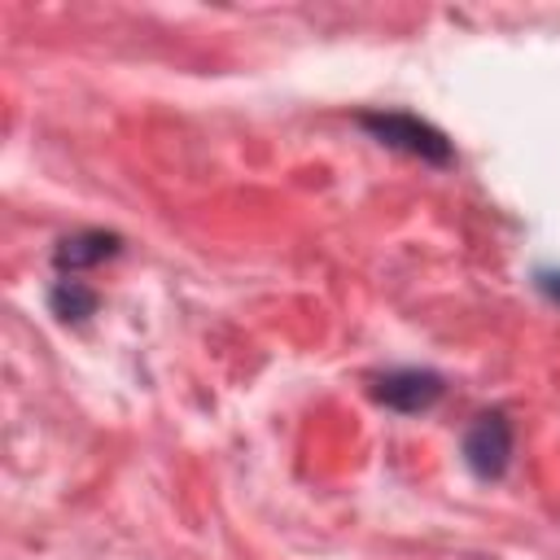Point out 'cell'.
I'll return each mask as SVG.
<instances>
[{"label": "cell", "instance_id": "6da1fadb", "mask_svg": "<svg viewBox=\"0 0 560 560\" xmlns=\"http://www.w3.org/2000/svg\"><path fill=\"white\" fill-rule=\"evenodd\" d=\"M354 122L368 131V140H376L389 153L416 158L424 166H451L455 162L451 136L442 127H433L429 118L411 114V109H363Z\"/></svg>", "mask_w": 560, "mask_h": 560}, {"label": "cell", "instance_id": "7a4b0ae2", "mask_svg": "<svg viewBox=\"0 0 560 560\" xmlns=\"http://www.w3.org/2000/svg\"><path fill=\"white\" fill-rule=\"evenodd\" d=\"M459 455H464V464L477 481H499L512 468V455H516V429H512L508 411L503 407L477 411L464 429Z\"/></svg>", "mask_w": 560, "mask_h": 560}, {"label": "cell", "instance_id": "3957f363", "mask_svg": "<svg viewBox=\"0 0 560 560\" xmlns=\"http://www.w3.org/2000/svg\"><path fill=\"white\" fill-rule=\"evenodd\" d=\"M372 398L394 411V416H420V411H433L446 394V376L433 372V368H416V363H402V368H385V372H372Z\"/></svg>", "mask_w": 560, "mask_h": 560}, {"label": "cell", "instance_id": "277c9868", "mask_svg": "<svg viewBox=\"0 0 560 560\" xmlns=\"http://www.w3.org/2000/svg\"><path fill=\"white\" fill-rule=\"evenodd\" d=\"M118 254H122V236L118 232H109V228H79V232L61 236L52 245V267H57V276H79V271L101 267V262H109Z\"/></svg>", "mask_w": 560, "mask_h": 560}, {"label": "cell", "instance_id": "5b68a950", "mask_svg": "<svg viewBox=\"0 0 560 560\" xmlns=\"http://www.w3.org/2000/svg\"><path fill=\"white\" fill-rule=\"evenodd\" d=\"M101 306V293L92 284H83L79 276H57L48 284V311L61 319V324H88Z\"/></svg>", "mask_w": 560, "mask_h": 560}, {"label": "cell", "instance_id": "8992f818", "mask_svg": "<svg viewBox=\"0 0 560 560\" xmlns=\"http://www.w3.org/2000/svg\"><path fill=\"white\" fill-rule=\"evenodd\" d=\"M534 289L560 306V267H534Z\"/></svg>", "mask_w": 560, "mask_h": 560}]
</instances>
